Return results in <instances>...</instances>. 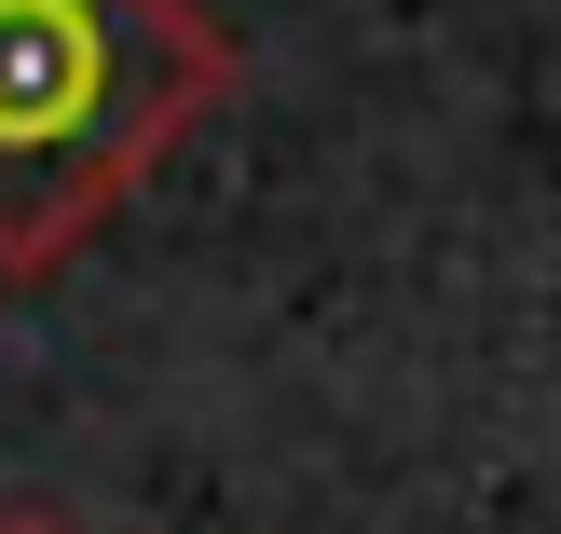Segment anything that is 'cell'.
I'll list each match as a JSON object with an SVG mask.
<instances>
[{
	"instance_id": "obj_1",
	"label": "cell",
	"mask_w": 561,
	"mask_h": 534,
	"mask_svg": "<svg viewBox=\"0 0 561 534\" xmlns=\"http://www.w3.org/2000/svg\"><path fill=\"white\" fill-rule=\"evenodd\" d=\"M233 96L206 0H0V288L82 261Z\"/></svg>"
},
{
	"instance_id": "obj_2",
	"label": "cell",
	"mask_w": 561,
	"mask_h": 534,
	"mask_svg": "<svg viewBox=\"0 0 561 534\" xmlns=\"http://www.w3.org/2000/svg\"><path fill=\"white\" fill-rule=\"evenodd\" d=\"M0 534H69V521H0Z\"/></svg>"
}]
</instances>
